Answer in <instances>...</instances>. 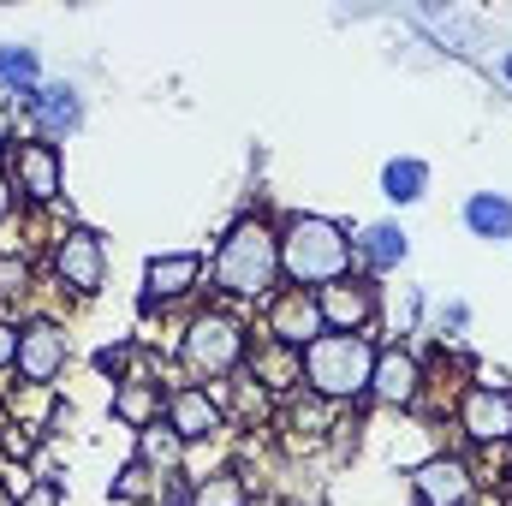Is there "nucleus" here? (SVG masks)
<instances>
[{
    "label": "nucleus",
    "mask_w": 512,
    "mask_h": 506,
    "mask_svg": "<svg viewBox=\"0 0 512 506\" xmlns=\"http://www.w3.org/2000/svg\"><path fill=\"white\" fill-rule=\"evenodd\" d=\"M352 274V233L334 221V215H286L280 221V280L286 286H304V292H322L334 280Z\"/></svg>",
    "instance_id": "f257e3e1"
},
{
    "label": "nucleus",
    "mask_w": 512,
    "mask_h": 506,
    "mask_svg": "<svg viewBox=\"0 0 512 506\" xmlns=\"http://www.w3.org/2000/svg\"><path fill=\"white\" fill-rule=\"evenodd\" d=\"M209 274L221 298H274L280 292V227H268L262 215H239L221 233Z\"/></svg>",
    "instance_id": "f03ea898"
},
{
    "label": "nucleus",
    "mask_w": 512,
    "mask_h": 506,
    "mask_svg": "<svg viewBox=\"0 0 512 506\" xmlns=\"http://www.w3.org/2000/svg\"><path fill=\"white\" fill-rule=\"evenodd\" d=\"M370 376H376V340L370 334H322L304 346V387L322 405L370 399Z\"/></svg>",
    "instance_id": "7ed1b4c3"
},
{
    "label": "nucleus",
    "mask_w": 512,
    "mask_h": 506,
    "mask_svg": "<svg viewBox=\"0 0 512 506\" xmlns=\"http://www.w3.org/2000/svg\"><path fill=\"white\" fill-rule=\"evenodd\" d=\"M251 358V334L233 310H197L179 334V364L191 381H227L245 370Z\"/></svg>",
    "instance_id": "20e7f679"
},
{
    "label": "nucleus",
    "mask_w": 512,
    "mask_h": 506,
    "mask_svg": "<svg viewBox=\"0 0 512 506\" xmlns=\"http://www.w3.org/2000/svg\"><path fill=\"white\" fill-rule=\"evenodd\" d=\"M48 268H54L60 292L96 298V292L108 286V245H102V233H96V227H60V233H54Z\"/></svg>",
    "instance_id": "39448f33"
},
{
    "label": "nucleus",
    "mask_w": 512,
    "mask_h": 506,
    "mask_svg": "<svg viewBox=\"0 0 512 506\" xmlns=\"http://www.w3.org/2000/svg\"><path fill=\"white\" fill-rule=\"evenodd\" d=\"M6 179L12 191L30 203V209H54L60 191H66V161H60V143H42V137H18L6 149Z\"/></svg>",
    "instance_id": "423d86ee"
},
{
    "label": "nucleus",
    "mask_w": 512,
    "mask_h": 506,
    "mask_svg": "<svg viewBox=\"0 0 512 506\" xmlns=\"http://www.w3.org/2000/svg\"><path fill=\"white\" fill-rule=\"evenodd\" d=\"M66 364H72V334H66L54 316H36V322L18 328V358H12V370H18L24 387H54V381L66 376Z\"/></svg>",
    "instance_id": "0eeeda50"
},
{
    "label": "nucleus",
    "mask_w": 512,
    "mask_h": 506,
    "mask_svg": "<svg viewBox=\"0 0 512 506\" xmlns=\"http://www.w3.org/2000/svg\"><path fill=\"white\" fill-rule=\"evenodd\" d=\"M459 435L471 447H507L512 441V387H501V381H471L459 393Z\"/></svg>",
    "instance_id": "6e6552de"
},
{
    "label": "nucleus",
    "mask_w": 512,
    "mask_h": 506,
    "mask_svg": "<svg viewBox=\"0 0 512 506\" xmlns=\"http://www.w3.org/2000/svg\"><path fill=\"white\" fill-rule=\"evenodd\" d=\"M322 334H328V322H322L316 292H304V286H280V292L268 298V310H262V340L304 352V346L322 340Z\"/></svg>",
    "instance_id": "1a4fd4ad"
},
{
    "label": "nucleus",
    "mask_w": 512,
    "mask_h": 506,
    "mask_svg": "<svg viewBox=\"0 0 512 506\" xmlns=\"http://www.w3.org/2000/svg\"><path fill=\"white\" fill-rule=\"evenodd\" d=\"M316 304H322L328 334H370L376 316H382V286H376L370 274H346V280L322 286Z\"/></svg>",
    "instance_id": "9d476101"
},
{
    "label": "nucleus",
    "mask_w": 512,
    "mask_h": 506,
    "mask_svg": "<svg viewBox=\"0 0 512 506\" xmlns=\"http://www.w3.org/2000/svg\"><path fill=\"white\" fill-rule=\"evenodd\" d=\"M161 423H167V429H173L185 447H197V441H215V435L227 429V405H221L209 387H197V381H179V387H167Z\"/></svg>",
    "instance_id": "9b49d317"
},
{
    "label": "nucleus",
    "mask_w": 512,
    "mask_h": 506,
    "mask_svg": "<svg viewBox=\"0 0 512 506\" xmlns=\"http://www.w3.org/2000/svg\"><path fill=\"white\" fill-rule=\"evenodd\" d=\"M18 108L30 114V126H36L30 137H42V143H66L72 131L84 126V90H78V84H66V78L36 84Z\"/></svg>",
    "instance_id": "f8f14e48"
},
{
    "label": "nucleus",
    "mask_w": 512,
    "mask_h": 506,
    "mask_svg": "<svg viewBox=\"0 0 512 506\" xmlns=\"http://www.w3.org/2000/svg\"><path fill=\"white\" fill-rule=\"evenodd\" d=\"M423 387H429V370H423V358L411 352V346H376V376H370V399L387 405V411H411L417 399H423Z\"/></svg>",
    "instance_id": "ddd939ff"
},
{
    "label": "nucleus",
    "mask_w": 512,
    "mask_h": 506,
    "mask_svg": "<svg viewBox=\"0 0 512 506\" xmlns=\"http://www.w3.org/2000/svg\"><path fill=\"white\" fill-rule=\"evenodd\" d=\"M411 501L417 506H471L477 501V471L459 453H429L411 471Z\"/></svg>",
    "instance_id": "4468645a"
},
{
    "label": "nucleus",
    "mask_w": 512,
    "mask_h": 506,
    "mask_svg": "<svg viewBox=\"0 0 512 506\" xmlns=\"http://www.w3.org/2000/svg\"><path fill=\"white\" fill-rule=\"evenodd\" d=\"M203 280V256L197 251H161L143 262V304H179L191 298Z\"/></svg>",
    "instance_id": "2eb2a0df"
},
{
    "label": "nucleus",
    "mask_w": 512,
    "mask_h": 506,
    "mask_svg": "<svg viewBox=\"0 0 512 506\" xmlns=\"http://www.w3.org/2000/svg\"><path fill=\"white\" fill-rule=\"evenodd\" d=\"M405 256H411V233H405L399 221H370V227L352 239V262H358V274H370V280L405 268Z\"/></svg>",
    "instance_id": "dca6fc26"
},
{
    "label": "nucleus",
    "mask_w": 512,
    "mask_h": 506,
    "mask_svg": "<svg viewBox=\"0 0 512 506\" xmlns=\"http://www.w3.org/2000/svg\"><path fill=\"white\" fill-rule=\"evenodd\" d=\"M161 405H167V393H161V381L143 376V370H126V376L114 381V417L126 423V429H149V423H161Z\"/></svg>",
    "instance_id": "f3484780"
},
{
    "label": "nucleus",
    "mask_w": 512,
    "mask_h": 506,
    "mask_svg": "<svg viewBox=\"0 0 512 506\" xmlns=\"http://www.w3.org/2000/svg\"><path fill=\"white\" fill-rule=\"evenodd\" d=\"M245 370H251V381L262 393H298V387H304V352L262 340L251 358H245Z\"/></svg>",
    "instance_id": "a211bd4d"
},
{
    "label": "nucleus",
    "mask_w": 512,
    "mask_h": 506,
    "mask_svg": "<svg viewBox=\"0 0 512 506\" xmlns=\"http://www.w3.org/2000/svg\"><path fill=\"white\" fill-rule=\"evenodd\" d=\"M459 221L483 245H512V197L507 191H471L465 209H459Z\"/></svg>",
    "instance_id": "6ab92c4d"
},
{
    "label": "nucleus",
    "mask_w": 512,
    "mask_h": 506,
    "mask_svg": "<svg viewBox=\"0 0 512 506\" xmlns=\"http://www.w3.org/2000/svg\"><path fill=\"white\" fill-rule=\"evenodd\" d=\"M382 197L393 209L423 203V197H429V161H423V155H393L382 167Z\"/></svg>",
    "instance_id": "aec40b11"
},
{
    "label": "nucleus",
    "mask_w": 512,
    "mask_h": 506,
    "mask_svg": "<svg viewBox=\"0 0 512 506\" xmlns=\"http://www.w3.org/2000/svg\"><path fill=\"white\" fill-rule=\"evenodd\" d=\"M36 84H42V54L30 42H0V90L12 102H24Z\"/></svg>",
    "instance_id": "412c9836"
},
{
    "label": "nucleus",
    "mask_w": 512,
    "mask_h": 506,
    "mask_svg": "<svg viewBox=\"0 0 512 506\" xmlns=\"http://www.w3.org/2000/svg\"><path fill=\"white\" fill-rule=\"evenodd\" d=\"M191 506H251V483H245V471H233V465L203 471V477L191 483Z\"/></svg>",
    "instance_id": "4be33fe9"
},
{
    "label": "nucleus",
    "mask_w": 512,
    "mask_h": 506,
    "mask_svg": "<svg viewBox=\"0 0 512 506\" xmlns=\"http://www.w3.org/2000/svg\"><path fill=\"white\" fill-rule=\"evenodd\" d=\"M108 495H114V501H126V506H161V495H167V477H155L143 459H126Z\"/></svg>",
    "instance_id": "5701e85b"
},
{
    "label": "nucleus",
    "mask_w": 512,
    "mask_h": 506,
    "mask_svg": "<svg viewBox=\"0 0 512 506\" xmlns=\"http://www.w3.org/2000/svg\"><path fill=\"white\" fill-rule=\"evenodd\" d=\"M137 459H143L155 477H173V471H179V459H185V441H179L167 423H149V429L137 435Z\"/></svg>",
    "instance_id": "b1692460"
},
{
    "label": "nucleus",
    "mask_w": 512,
    "mask_h": 506,
    "mask_svg": "<svg viewBox=\"0 0 512 506\" xmlns=\"http://www.w3.org/2000/svg\"><path fill=\"white\" fill-rule=\"evenodd\" d=\"M24 292H30V262L18 251H0V304H12Z\"/></svg>",
    "instance_id": "393cba45"
},
{
    "label": "nucleus",
    "mask_w": 512,
    "mask_h": 506,
    "mask_svg": "<svg viewBox=\"0 0 512 506\" xmlns=\"http://www.w3.org/2000/svg\"><path fill=\"white\" fill-rule=\"evenodd\" d=\"M435 328H441V340H453V334H465V328H471V304H465V298H453V304H441V310H435Z\"/></svg>",
    "instance_id": "a878e982"
},
{
    "label": "nucleus",
    "mask_w": 512,
    "mask_h": 506,
    "mask_svg": "<svg viewBox=\"0 0 512 506\" xmlns=\"http://www.w3.org/2000/svg\"><path fill=\"white\" fill-rule=\"evenodd\" d=\"M18 506H66V495H60V483H54V477H30V483H24V495H18Z\"/></svg>",
    "instance_id": "bb28decb"
},
{
    "label": "nucleus",
    "mask_w": 512,
    "mask_h": 506,
    "mask_svg": "<svg viewBox=\"0 0 512 506\" xmlns=\"http://www.w3.org/2000/svg\"><path fill=\"white\" fill-rule=\"evenodd\" d=\"M96 376H126V346H102V352H96Z\"/></svg>",
    "instance_id": "cd10ccee"
},
{
    "label": "nucleus",
    "mask_w": 512,
    "mask_h": 506,
    "mask_svg": "<svg viewBox=\"0 0 512 506\" xmlns=\"http://www.w3.org/2000/svg\"><path fill=\"white\" fill-rule=\"evenodd\" d=\"M12 358H18V328H12V322H0V376L12 370Z\"/></svg>",
    "instance_id": "c85d7f7f"
},
{
    "label": "nucleus",
    "mask_w": 512,
    "mask_h": 506,
    "mask_svg": "<svg viewBox=\"0 0 512 506\" xmlns=\"http://www.w3.org/2000/svg\"><path fill=\"white\" fill-rule=\"evenodd\" d=\"M12 209H18V191H12V179H6V167H0V227L12 221Z\"/></svg>",
    "instance_id": "c756f323"
},
{
    "label": "nucleus",
    "mask_w": 512,
    "mask_h": 506,
    "mask_svg": "<svg viewBox=\"0 0 512 506\" xmlns=\"http://www.w3.org/2000/svg\"><path fill=\"white\" fill-rule=\"evenodd\" d=\"M0 506H18V483H6V477H0Z\"/></svg>",
    "instance_id": "7c9ffc66"
},
{
    "label": "nucleus",
    "mask_w": 512,
    "mask_h": 506,
    "mask_svg": "<svg viewBox=\"0 0 512 506\" xmlns=\"http://www.w3.org/2000/svg\"><path fill=\"white\" fill-rule=\"evenodd\" d=\"M501 84H507V90H512V48H507V54H501Z\"/></svg>",
    "instance_id": "2f4dec72"
},
{
    "label": "nucleus",
    "mask_w": 512,
    "mask_h": 506,
    "mask_svg": "<svg viewBox=\"0 0 512 506\" xmlns=\"http://www.w3.org/2000/svg\"><path fill=\"white\" fill-rule=\"evenodd\" d=\"M507 471H512V441H507Z\"/></svg>",
    "instance_id": "473e14b6"
}]
</instances>
